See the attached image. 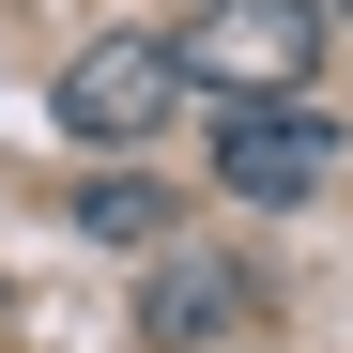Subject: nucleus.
<instances>
[{"mask_svg":"<svg viewBox=\"0 0 353 353\" xmlns=\"http://www.w3.org/2000/svg\"><path fill=\"white\" fill-rule=\"evenodd\" d=\"M323 46H338L323 0H200V16H185V77L246 108V92H307Z\"/></svg>","mask_w":353,"mask_h":353,"instance_id":"obj_1","label":"nucleus"},{"mask_svg":"<svg viewBox=\"0 0 353 353\" xmlns=\"http://www.w3.org/2000/svg\"><path fill=\"white\" fill-rule=\"evenodd\" d=\"M169 108H185V46H169V31H92L62 62V139L77 154H139Z\"/></svg>","mask_w":353,"mask_h":353,"instance_id":"obj_2","label":"nucleus"},{"mask_svg":"<svg viewBox=\"0 0 353 353\" xmlns=\"http://www.w3.org/2000/svg\"><path fill=\"white\" fill-rule=\"evenodd\" d=\"M323 169H338V123H323L307 92H246V108L215 123V185H230V200H307Z\"/></svg>","mask_w":353,"mask_h":353,"instance_id":"obj_3","label":"nucleus"},{"mask_svg":"<svg viewBox=\"0 0 353 353\" xmlns=\"http://www.w3.org/2000/svg\"><path fill=\"white\" fill-rule=\"evenodd\" d=\"M246 323H261V276H246V261H215V246H185V261H154V276H139V338H169V353L246 338Z\"/></svg>","mask_w":353,"mask_h":353,"instance_id":"obj_4","label":"nucleus"},{"mask_svg":"<svg viewBox=\"0 0 353 353\" xmlns=\"http://www.w3.org/2000/svg\"><path fill=\"white\" fill-rule=\"evenodd\" d=\"M77 230H92V246H154V230H169V185H139V169H92V185H77Z\"/></svg>","mask_w":353,"mask_h":353,"instance_id":"obj_5","label":"nucleus"},{"mask_svg":"<svg viewBox=\"0 0 353 353\" xmlns=\"http://www.w3.org/2000/svg\"><path fill=\"white\" fill-rule=\"evenodd\" d=\"M323 16H338V31H353V0H323Z\"/></svg>","mask_w":353,"mask_h":353,"instance_id":"obj_6","label":"nucleus"}]
</instances>
